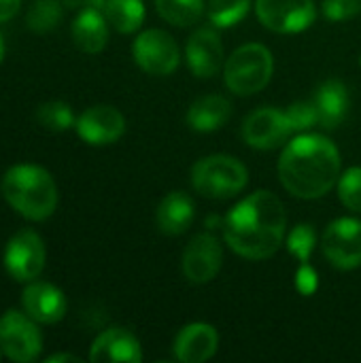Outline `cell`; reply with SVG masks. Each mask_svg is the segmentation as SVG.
<instances>
[{
    "label": "cell",
    "instance_id": "4316f807",
    "mask_svg": "<svg viewBox=\"0 0 361 363\" xmlns=\"http://www.w3.org/2000/svg\"><path fill=\"white\" fill-rule=\"evenodd\" d=\"M338 198L340 202L353 211V213H361V168H349L340 181H338Z\"/></svg>",
    "mask_w": 361,
    "mask_h": 363
},
{
    "label": "cell",
    "instance_id": "ac0fdd59",
    "mask_svg": "<svg viewBox=\"0 0 361 363\" xmlns=\"http://www.w3.org/2000/svg\"><path fill=\"white\" fill-rule=\"evenodd\" d=\"M74 45L85 53H100L109 40V21L100 9L85 6L72 21L70 28Z\"/></svg>",
    "mask_w": 361,
    "mask_h": 363
},
{
    "label": "cell",
    "instance_id": "d6986e66",
    "mask_svg": "<svg viewBox=\"0 0 361 363\" xmlns=\"http://www.w3.org/2000/svg\"><path fill=\"white\" fill-rule=\"evenodd\" d=\"M194 213H196L194 200L183 191H172L160 202L155 211V223L162 234L179 236L191 225Z\"/></svg>",
    "mask_w": 361,
    "mask_h": 363
},
{
    "label": "cell",
    "instance_id": "6da1fadb",
    "mask_svg": "<svg viewBox=\"0 0 361 363\" xmlns=\"http://www.w3.org/2000/svg\"><path fill=\"white\" fill-rule=\"evenodd\" d=\"M287 215L283 202L266 189L240 200L223 219V238L228 247L247 259L272 257L285 238Z\"/></svg>",
    "mask_w": 361,
    "mask_h": 363
},
{
    "label": "cell",
    "instance_id": "30bf717a",
    "mask_svg": "<svg viewBox=\"0 0 361 363\" xmlns=\"http://www.w3.org/2000/svg\"><path fill=\"white\" fill-rule=\"evenodd\" d=\"M323 255L338 270L361 266V221L343 217L328 225L321 242Z\"/></svg>",
    "mask_w": 361,
    "mask_h": 363
},
{
    "label": "cell",
    "instance_id": "603a6c76",
    "mask_svg": "<svg viewBox=\"0 0 361 363\" xmlns=\"http://www.w3.org/2000/svg\"><path fill=\"white\" fill-rule=\"evenodd\" d=\"M162 19L172 26H194L204 15V0H155Z\"/></svg>",
    "mask_w": 361,
    "mask_h": 363
},
{
    "label": "cell",
    "instance_id": "8fae6325",
    "mask_svg": "<svg viewBox=\"0 0 361 363\" xmlns=\"http://www.w3.org/2000/svg\"><path fill=\"white\" fill-rule=\"evenodd\" d=\"M77 134L94 147H104V145H113L115 140H119L126 132V119L123 115L109 104H96L85 108L77 123Z\"/></svg>",
    "mask_w": 361,
    "mask_h": 363
},
{
    "label": "cell",
    "instance_id": "1f68e13d",
    "mask_svg": "<svg viewBox=\"0 0 361 363\" xmlns=\"http://www.w3.org/2000/svg\"><path fill=\"white\" fill-rule=\"evenodd\" d=\"M47 363H62V362H70V363H79L81 359L77 355H68V353H57V355H51L45 359Z\"/></svg>",
    "mask_w": 361,
    "mask_h": 363
},
{
    "label": "cell",
    "instance_id": "cb8c5ba5",
    "mask_svg": "<svg viewBox=\"0 0 361 363\" xmlns=\"http://www.w3.org/2000/svg\"><path fill=\"white\" fill-rule=\"evenodd\" d=\"M62 17H64L62 0H34V4L28 11L26 23L32 32L45 34L57 28Z\"/></svg>",
    "mask_w": 361,
    "mask_h": 363
},
{
    "label": "cell",
    "instance_id": "5b68a950",
    "mask_svg": "<svg viewBox=\"0 0 361 363\" xmlns=\"http://www.w3.org/2000/svg\"><path fill=\"white\" fill-rule=\"evenodd\" d=\"M247 168L232 155H209L191 168L194 189L211 200H226L247 185Z\"/></svg>",
    "mask_w": 361,
    "mask_h": 363
},
{
    "label": "cell",
    "instance_id": "277c9868",
    "mask_svg": "<svg viewBox=\"0 0 361 363\" xmlns=\"http://www.w3.org/2000/svg\"><path fill=\"white\" fill-rule=\"evenodd\" d=\"M274 60L268 47L249 43L238 47L223 66L226 85L236 96H251L262 91L272 77Z\"/></svg>",
    "mask_w": 361,
    "mask_h": 363
},
{
    "label": "cell",
    "instance_id": "4dcf8cb0",
    "mask_svg": "<svg viewBox=\"0 0 361 363\" xmlns=\"http://www.w3.org/2000/svg\"><path fill=\"white\" fill-rule=\"evenodd\" d=\"M21 6V0H0V23L13 19Z\"/></svg>",
    "mask_w": 361,
    "mask_h": 363
},
{
    "label": "cell",
    "instance_id": "2e32d148",
    "mask_svg": "<svg viewBox=\"0 0 361 363\" xmlns=\"http://www.w3.org/2000/svg\"><path fill=\"white\" fill-rule=\"evenodd\" d=\"M91 363H140L143 351L138 338L126 328L104 330L89 349Z\"/></svg>",
    "mask_w": 361,
    "mask_h": 363
},
{
    "label": "cell",
    "instance_id": "3957f363",
    "mask_svg": "<svg viewBox=\"0 0 361 363\" xmlns=\"http://www.w3.org/2000/svg\"><path fill=\"white\" fill-rule=\"evenodd\" d=\"M2 196L28 221H45L57 206V185L36 164L11 166L2 177Z\"/></svg>",
    "mask_w": 361,
    "mask_h": 363
},
{
    "label": "cell",
    "instance_id": "52a82bcc",
    "mask_svg": "<svg viewBox=\"0 0 361 363\" xmlns=\"http://www.w3.org/2000/svg\"><path fill=\"white\" fill-rule=\"evenodd\" d=\"M47 251L43 238L34 230H19L4 247V270L17 283L36 281L45 268Z\"/></svg>",
    "mask_w": 361,
    "mask_h": 363
},
{
    "label": "cell",
    "instance_id": "44dd1931",
    "mask_svg": "<svg viewBox=\"0 0 361 363\" xmlns=\"http://www.w3.org/2000/svg\"><path fill=\"white\" fill-rule=\"evenodd\" d=\"M232 115V104L228 98L211 94L198 98L187 111V123L196 132H215L219 130Z\"/></svg>",
    "mask_w": 361,
    "mask_h": 363
},
{
    "label": "cell",
    "instance_id": "7a4b0ae2",
    "mask_svg": "<svg viewBox=\"0 0 361 363\" xmlns=\"http://www.w3.org/2000/svg\"><path fill=\"white\" fill-rule=\"evenodd\" d=\"M279 177L291 196L317 200L336 185L340 177V153L330 138L302 134L283 149Z\"/></svg>",
    "mask_w": 361,
    "mask_h": 363
},
{
    "label": "cell",
    "instance_id": "836d02e7",
    "mask_svg": "<svg viewBox=\"0 0 361 363\" xmlns=\"http://www.w3.org/2000/svg\"><path fill=\"white\" fill-rule=\"evenodd\" d=\"M4 51H6V45H4V36H2V32H0V62H2V57H4Z\"/></svg>",
    "mask_w": 361,
    "mask_h": 363
},
{
    "label": "cell",
    "instance_id": "9c48e42d",
    "mask_svg": "<svg viewBox=\"0 0 361 363\" xmlns=\"http://www.w3.org/2000/svg\"><path fill=\"white\" fill-rule=\"evenodd\" d=\"M255 13L268 30L279 34L302 32L317 19L313 0H255Z\"/></svg>",
    "mask_w": 361,
    "mask_h": 363
},
{
    "label": "cell",
    "instance_id": "7c38bea8",
    "mask_svg": "<svg viewBox=\"0 0 361 363\" xmlns=\"http://www.w3.org/2000/svg\"><path fill=\"white\" fill-rule=\"evenodd\" d=\"M223 264V249L213 234H198L183 251V274L189 283L213 281Z\"/></svg>",
    "mask_w": 361,
    "mask_h": 363
},
{
    "label": "cell",
    "instance_id": "ba28073f",
    "mask_svg": "<svg viewBox=\"0 0 361 363\" xmlns=\"http://www.w3.org/2000/svg\"><path fill=\"white\" fill-rule=\"evenodd\" d=\"M132 55L138 68L147 74L164 77L177 70L181 62L179 45L164 30H145L136 36L132 45Z\"/></svg>",
    "mask_w": 361,
    "mask_h": 363
},
{
    "label": "cell",
    "instance_id": "d4e9b609",
    "mask_svg": "<svg viewBox=\"0 0 361 363\" xmlns=\"http://www.w3.org/2000/svg\"><path fill=\"white\" fill-rule=\"evenodd\" d=\"M36 121L51 132H64L77 123L70 104H66L62 100H51V102L40 104L36 108Z\"/></svg>",
    "mask_w": 361,
    "mask_h": 363
},
{
    "label": "cell",
    "instance_id": "9a60e30c",
    "mask_svg": "<svg viewBox=\"0 0 361 363\" xmlns=\"http://www.w3.org/2000/svg\"><path fill=\"white\" fill-rule=\"evenodd\" d=\"M185 60L196 77H215L223 66V43L219 34L211 28L196 30L185 45Z\"/></svg>",
    "mask_w": 361,
    "mask_h": 363
},
{
    "label": "cell",
    "instance_id": "5bb4252c",
    "mask_svg": "<svg viewBox=\"0 0 361 363\" xmlns=\"http://www.w3.org/2000/svg\"><path fill=\"white\" fill-rule=\"evenodd\" d=\"M21 311L36 323L53 325L66 315V298L51 283L30 281L21 294Z\"/></svg>",
    "mask_w": 361,
    "mask_h": 363
},
{
    "label": "cell",
    "instance_id": "d590c367",
    "mask_svg": "<svg viewBox=\"0 0 361 363\" xmlns=\"http://www.w3.org/2000/svg\"><path fill=\"white\" fill-rule=\"evenodd\" d=\"M360 64H361V57H360Z\"/></svg>",
    "mask_w": 361,
    "mask_h": 363
},
{
    "label": "cell",
    "instance_id": "f546056e",
    "mask_svg": "<svg viewBox=\"0 0 361 363\" xmlns=\"http://www.w3.org/2000/svg\"><path fill=\"white\" fill-rule=\"evenodd\" d=\"M361 13V0H323V15L332 21L353 19Z\"/></svg>",
    "mask_w": 361,
    "mask_h": 363
},
{
    "label": "cell",
    "instance_id": "7402d4cb",
    "mask_svg": "<svg viewBox=\"0 0 361 363\" xmlns=\"http://www.w3.org/2000/svg\"><path fill=\"white\" fill-rule=\"evenodd\" d=\"M102 13H104L109 26H113L121 34L136 32L145 21L143 0H106Z\"/></svg>",
    "mask_w": 361,
    "mask_h": 363
},
{
    "label": "cell",
    "instance_id": "83f0119b",
    "mask_svg": "<svg viewBox=\"0 0 361 363\" xmlns=\"http://www.w3.org/2000/svg\"><path fill=\"white\" fill-rule=\"evenodd\" d=\"M285 117L291 125V132H304L311 130L315 125H319V113L313 100H302V102H294L287 111Z\"/></svg>",
    "mask_w": 361,
    "mask_h": 363
},
{
    "label": "cell",
    "instance_id": "e575fe53",
    "mask_svg": "<svg viewBox=\"0 0 361 363\" xmlns=\"http://www.w3.org/2000/svg\"><path fill=\"white\" fill-rule=\"evenodd\" d=\"M0 359H2V349H0Z\"/></svg>",
    "mask_w": 361,
    "mask_h": 363
},
{
    "label": "cell",
    "instance_id": "e0dca14e",
    "mask_svg": "<svg viewBox=\"0 0 361 363\" xmlns=\"http://www.w3.org/2000/svg\"><path fill=\"white\" fill-rule=\"evenodd\" d=\"M219 336L209 323L185 325L174 338V357L181 363H202L211 359L217 351Z\"/></svg>",
    "mask_w": 361,
    "mask_h": 363
},
{
    "label": "cell",
    "instance_id": "4fadbf2b",
    "mask_svg": "<svg viewBox=\"0 0 361 363\" xmlns=\"http://www.w3.org/2000/svg\"><path fill=\"white\" fill-rule=\"evenodd\" d=\"M291 134V125L285 117V113L277 111V108H260L255 113H251L245 119L243 125V138L249 147L253 149H274L281 143L287 140V136Z\"/></svg>",
    "mask_w": 361,
    "mask_h": 363
},
{
    "label": "cell",
    "instance_id": "8992f818",
    "mask_svg": "<svg viewBox=\"0 0 361 363\" xmlns=\"http://www.w3.org/2000/svg\"><path fill=\"white\" fill-rule=\"evenodd\" d=\"M0 349L11 362H36L43 353V334L38 323L23 311H6L0 317Z\"/></svg>",
    "mask_w": 361,
    "mask_h": 363
},
{
    "label": "cell",
    "instance_id": "ffe728a7",
    "mask_svg": "<svg viewBox=\"0 0 361 363\" xmlns=\"http://www.w3.org/2000/svg\"><path fill=\"white\" fill-rule=\"evenodd\" d=\"M313 102L319 113V125L326 130H334L347 117L349 91H347L345 83H340V81H326L323 85H319Z\"/></svg>",
    "mask_w": 361,
    "mask_h": 363
},
{
    "label": "cell",
    "instance_id": "f1b7e54d",
    "mask_svg": "<svg viewBox=\"0 0 361 363\" xmlns=\"http://www.w3.org/2000/svg\"><path fill=\"white\" fill-rule=\"evenodd\" d=\"M315 240H317V238H315V230H313L311 225L302 223V225H296V228L291 230V234H289V238H287V249H289V253H294L302 264H306L309 257H311V253H313Z\"/></svg>",
    "mask_w": 361,
    "mask_h": 363
},
{
    "label": "cell",
    "instance_id": "484cf974",
    "mask_svg": "<svg viewBox=\"0 0 361 363\" xmlns=\"http://www.w3.org/2000/svg\"><path fill=\"white\" fill-rule=\"evenodd\" d=\"M249 6L251 0H211L206 13L211 23H215L217 28H232L240 19H245Z\"/></svg>",
    "mask_w": 361,
    "mask_h": 363
},
{
    "label": "cell",
    "instance_id": "d6a6232c",
    "mask_svg": "<svg viewBox=\"0 0 361 363\" xmlns=\"http://www.w3.org/2000/svg\"><path fill=\"white\" fill-rule=\"evenodd\" d=\"M106 0H85V6H94V9H104Z\"/></svg>",
    "mask_w": 361,
    "mask_h": 363
}]
</instances>
